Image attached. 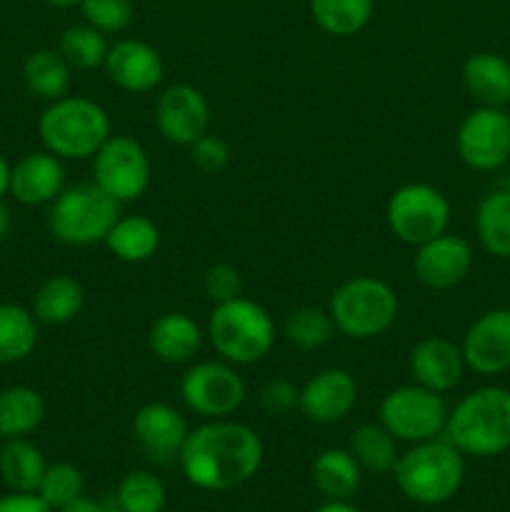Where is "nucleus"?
<instances>
[{"label":"nucleus","instance_id":"1","mask_svg":"<svg viewBox=\"0 0 510 512\" xmlns=\"http://www.w3.org/2000/svg\"><path fill=\"white\" fill-rule=\"evenodd\" d=\"M190 485L225 493L248 483L263 465V440L250 425L218 418L190 430L178 455Z\"/></svg>","mask_w":510,"mask_h":512},{"label":"nucleus","instance_id":"40","mask_svg":"<svg viewBox=\"0 0 510 512\" xmlns=\"http://www.w3.org/2000/svg\"><path fill=\"white\" fill-rule=\"evenodd\" d=\"M190 158L205 173H218V170H223L228 165L230 148L223 138L205 133L190 145Z\"/></svg>","mask_w":510,"mask_h":512},{"label":"nucleus","instance_id":"6","mask_svg":"<svg viewBox=\"0 0 510 512\" xmlns=\"http://www.w3.org/2000/svg\"><path fill=\"white\" fill-rule=\"evenodd\" d=\"M328 313L335 330L350 340H373L398 318V295L385 280L355 275L330 295Z\"/></svg>","mask_w":510,"mask_h":512},{"label":"nucleus","instance_id":"35","mask_svg":"<svg viewBox=\"0 0 510 512\" xmlns=\"http://www.w3.org/2000/svg\"><path fill=\"white\" fill-rule=\"evenodd\" d=\"M283 333L295 348L318 350L323 348L325 343H330V338L335 335V323L333 318H330L328 310L305 305V308L293 310V313L285 318Z\"/></svg>","mask_w":510,"mask_h":512},{"label":"nucleus","instance_id":"23","mask_svg":"<svg viewBox=\"0 0 510 512\" xmlns=\"http://www.w3.org/2000/svg\"><path fill=\"white\" fill-rule=\"evenodd\" d=\"M85 305L83 285L70 275H50L33 295V315L45 325H68Z\"/></svg>","mask_w":510,"mask_h":512},{"label":"nucleus","instance_id":"34","mask_svg":"<svg viewBox=\"0 0 510 512\" xmlns=\"http://www.w3.org/2000/svg\"><path fill=\"white\" fill-rule=\"evenodd\" d=\"M60 55L68 60L73 70H95L105 63L110 45L105 33L95 30L93 25H73L60 35Z\"/></svg>","mask_w":510,"mask_h":512},{"label":"nucleus","instance_id":"38","mask_svg":"<svg viewBox=\"0 0 510 512\" xmlns=\"http://www.w3.org/2000/svg\"><path fill=\"white\" fill-rule=\"evenodd\" d=\"M203 288L205 295H208L215 305L228 303V300L238 298L240 295V290H243V278H240L238 268H233V265L228 263H218L210 265V268L205 270Z\"/></svg>","mask_w":510,"mask_h":512},{"label":"nucleus","instance_id":"32","mask_svg":"<svg viewBox=\"0 0 510 512\" xmlns=\"http://www.w3.org/2000/svg\"><path fill=\"white\" fill-rule=\"evenodd\" d=\"M310 15L323 33L350 38L373 18V0H310Z\"/></svg>","mask_w":510,"mask_h":512},{"label":"nucleus","instance_id":"26","mask_svg":"<svg viewBox=\"0 0 510 512\" xmlns=\"http://www.w3.org/2000/svg\"><path fill=\"white\" fill-rule=\"evenodd\" d=\"M43 395L28 385L0 390V438H25L45 420Z\"/></svg>","mask_w":510,"mask_h":512},{"label":"nucleus","instance_id":"42","mask_svg":"<svg viewBox=\"0 0 510 512\" xmlns=\"http://www.w3.org/2000/svg\"><path fill=\"white\" fill-rule=\"evenodd\" d=\"M58 512H108V510H105L98 500L80 495L78 500H73V503L65 505V508H60Z\"/></svg>","mask_w":510,"mask_h":512},{"label":"nucleus","instance_id":"41","mask_svg":"<svg viewBox=\"0 0 510 512\" xmlns=\"http://www.w3.org/2000/svg\"><path fill=\"white\" fill-rule=\"evenodd\" d=\"M0 512H55L38 493H10L0 498Z\"/></svg>","mask_w":510,"mask_h":512},{"label":"nucleus","instance_id":"29","mask_svg":"<svg viewBox=\"0 0 510 512\" xmlns=\"http://www.w3.org/2000/svg\"><path fill=\"white\" fill-rule=\"evenodd\" d=\"M475 235L485 253L493 258H510V190H495L480 200Z\"/></svg>","mask_w":510,"mask_h":512},{"label":"nucleus","instance_id":"21","mask_svg":"<svg viewBox=\"0 0 510 512\" xmlns=\"http://www.w3.org/2000/svg\"><path fill=\"white\" fill-rule=\"evenodd\" d=\"M200 345H203V330L185 313H163L148 330V348L160 363H190L198 355Z\"/></svg>","mask_w":510,"mask_h":512},{"label":"nucleus","instance_id":"4","mask_svg":"<svg viewBox=\"0 0 510 512\" xmlns=\"http://www.w3.org/2000/svg\"><path fill=\"white\" fill-rule=\"evenodd\" d=\"M38 133L45 150L60 160H85L98 153L113 130L103 105L90 98L65 95L40 113Z\"/></svg>","mask_w":510,"mask_h":512},{"label":"nucleus","instance_id":"3","mask_svg":"<svg viewBox=\"0 0 510 512\" xmlns=\"http://www.w3.org/2000/svg\"><path fill=\"white\" fill-rule=\"evenodd\" d=\"M400 493L418 505L448 503L465 478L463 453L448 440H425L405 450L393 468Z\"/></svg>","mask_w":510,"mask_h":512},{"label":"nucleus","instance_id":"10","mask_svg":"<svg viewBox=\"0 0 510 512\" xmlns=\"http://www.w3.org/2000/svg\"><path fill=\"white\" fill-rule=\"evenodd\" d=\"M153 165L143 145L130 135H110L93 155V183L118 200L133 203L148 190Z\"/></svg>","mask_w":510,"mask_h":512},{"label":"nucleus","instance_id":"33","mask_svg":"<svg viewBox=\"0 0 510 512\" xmlns=\"http://www.w3.org/2000/svg\"><path fill=\"white\" fill-rule=\"evenodd\" d=\"M168 493L158 475L148 470H133L115 490V505L120 512H163Z\"/></svg>","mask_w":510,"mask_h":512},{"label":"nucleus","instance_id":"37","mask_svg":"<svg viewBox=\"0 0 510 512\" xmlns=\"http://www.w3.org/2000/svg\"><path fill=\"white\" fill-rule=\"evenodd\" d=\"M85 23L100 33H120L133 20V0H80Z\"/></svg>","mask_w":510,"mask_h":512},{"label":"nucleus","instance_id":"45","mask_svg":"<svg viewBox=\"0 0 510 512\" xmlns=\"http://www.w3.org/2000/svg\"><path fill=\"white\" fill-rule=\"evenodd\" d=\"M10 168H13V165L0 155V200H3V195L10 190Z\"/></svg>","mask_w":510,"mask_h":512},{"label":"nucleus","instance_id":"9","mask_svg":"<svg viewBox=\"0 0 510 512\" xmlns=\"http://www.w3.org/2000/svg\"><path fill=\"white\" fill-rule=\"evenodd\" d=\"M385 223L400 243L418 248L448 230L450 203L428 183L400 185L385 205Z\"/></svg>","mask_w":510,"mask_h":512},{"label":"nucleus","instance_id":"2","mask_svg":"<svg viewBox=\"0 0 510 512\" xmlns=\"http://www.w3.org/2000/svg\"><path fill=\"white\" fill-rule=\"evenodd\" d=\"M445 440L470 458H495L510 450V390L488 385L465 395L448 413Z\"/></svg>","mask_w":510,"mask_h":512},{"label":"nucleus","instance_id":"44","mask_svg":"<svg viewBox=\"0 0 510 512\" xmlns=\"http://www.w3.org/2000/svg\"><path fill=\"white\" fill-rule=\"evenodd\" d=\"M313 512H360V510L355 508V505H350L348 500H328V503L320 505V508Z\"/></svg>","mask_w":510,"mask_h":512},{"label":"nucleus","instance_id":"31","mask_svg":"<svg viewBox=\"0 0 510 512\" xmlns=\"http://www.w3.org/2000/svg\"><path fill=\"white\" fill-rule=\"evenodd\" d=\"M38 345V320L15 303H0V365L28 358Z\"/></svg>","mask_w":510,"mask_h":512},{"label":"nucleus","instance_id":"22","mask_svg":"<svg viewBox=\"0 0 510 512\" xmlns=\"http://www.w3.org/2000/svg\"><path fill=\"white\" fill-rule=\"evenodd\" d=\"M465 90L485 108L510 105V60L498 53H475L463 65Z\"/></svg>","mask_w":510,"mask_h":512},{"label":"nucleus","instance_id":"28","mask_svg":"<svg viewBox=\"0 0 510 512\" xmlns=\"http://www.w3.org/2000/svg\"><path fill=\"white\" fill-rule=\"evenodd\" d=\"M25 88L43 100L65 98L73 80V68L60 55V50H35L23 63Z\"/></svg>","mask_w":510,"mask_h":512},{"label":"nucleus","instance_id":"25","mask_svg":"<svg viewBox=\"0 0 510 512\" xmlns=\"http://www.w3.org/2000/svg\"><path fill=\"white\" fill-rule=\"evenodd\" d=\"M103 245L123 263H145L158 250L160 230L145 215H120Z\"/></svg>","mask_w":510,"mask_h":512},{"label":"nucleus","instance_id":"24","mask_svg":"<svg viewBox=\"0 0 510 512\" xmlns=\"http://www.w3.org/2000/svg\"><path fill=\"white\" fill-rule=\"evenodd\" d=\"M363 468L348 448H328L313 460V483L328 500H350L360 488Z\"/></svg>","mask_w":510,"mask_h":512},{"label":"nucleus","instance_id":"15","mask_svg":"<svg viewBox=\"0 0 510 512\" xmlns=\"http://www.w3.org/2000/svg\"><path fill=\"white\" fill-rule=\"evenodd\" d=\"M358 403V383L343 368H325L300 388L298 410L315 425H333L348 418Z\"/></svg>","mask_w":510,"mask_h":512},{"label":"nucleus","instance_id":"39","mask_svg":"<svg viewBox=\"0 0 510 512\" xmlns=\"http://www.w3.org/2000/svg\"><path fill=\"white\" fill-rule=\"evenodd\" d=\"M298 398H300V388H295L290 380L285 378H273L263 385L260 390V405L268 415L273 418H283L288 415L290 410L298 408Z\"/></svg>","mask_w":510,"mask_h":512},{"label":"nucleus","instance_id":"17","mask_svg":"<svg viewBox=\"0 0 510 512\" xmlns=\"http://www.w3.org/2000/svg\"><path fill=\"white\" fill-rule=\"evenodd\" d=\"M108 80L125 93H150L163 83L165 63L158 50L145 40L125 38L110 45L103 63Z\"/></svg>","mask_w":510,"mask_h":512},{"label":"nucleus","instance_id":"5","mask_svg":"<svg viewBox=\"0 0 510 512\" xmlns=\"http://www.w3.org/2000/svg\"><path fill=\"white\" fill-rule=\"evenodd\" d=\"M205 335L225 363L253 365L273 350L275 323L263 305L238 295L215 305Z\"/></svg>","mask_w":510,"mask_h":512},{"label":"nucleus","instance_id":"27","mask_svg":"<svg viewBox=\"0 0 510 512\" xmlns=\"http://www.w3.org/2000/svg\"><path fill=\"white\" fill-rule=\"evenodd\" d=\"M45 468L43 453L30 440L10 438L0 448V478L13 493H38Z\"/></svg>","mask_w":510,"mask_h":512},{"label":"nucleus","instance_id":"13","mask_svg":"<svg viewBox=\"0 0 510 512\" xmlns=\"http://www.w3.org/2000/svg\"><path fill=\"white\" fill-rule=\"evenodd\" d=\"M210 108L205 95L195 85L175 83L160 93L155 103V128L168 143L190 145L208 133Z\"/></svg>","mask_w":510,"mask_h":512},{"label":"nucleus","instance_id":"16","mask_svg":"<svg viewBox=\"0 0 510 512\" xmlns=\"http://www.w3.org/2000/svg\"><path fill=\"white\" fill-rule=\"evenodd\" d=\"M470 268H473V250L460 235L448 230L415 250L413 273L430 290L455 288L468 278Z\"/></svg>","mask_w":510,"mask_h":512},{"label":"nucleus","instance_id":"36","mask_svg":"<svg viewBox=\"0 0 510 512\" xmlns=\"http://www.w3.org/2000/svg\"><path fill=\"white\" fill-rule=\"evenodd\" d=\"M85 480L83 473L73 463H53L45 468L43 480L38 485V495L50 505L55 512L83 495Z\"/></svg>","mask_w":510,"mask_h":512},{"label":"nucleus","instance_id":"14","mask_svg":"<svg viewBox=\"0 0 510 512\" xmlns=\"http://www.w3.org/2000/svg\"><path fill=\"white\" fill-rule=\"evenodd\" d=\"M465 368L478 375H500L510 370V310L495 308L483 313L465 330Z\"/></svg>","mask_w":510,"mask_h":512},{"label":"nucleus","instance_id":"46","mask_svg":"<svg viewBox=\"0 0 510 512\" xmlns=\"http://www.w3.org/2000/svg\"><path fill=\"white\" fill-rule=\"evenodd\" d=\"M53 8H73V5H80V0H45Z\"/></svg>","mask_w":510,"mask_h":512},{"label":"nucleus","instance_id":"11","mask_svg":"<svg viewBox=\"0 0 510 512\" xmlns=\"http://www.w3.org/2000/svg\"><path fill=\"white\" fill-rule=\"evenodd\" d=\"M245 380L230 363H195L180 378V398L190 413L205 420L230 418L245 403Z\"/></svg>","mask_w":510,"mask_h":512},{"label":"nucleus","instance_id":"20","mask_svg":"<svg viewBox=\"0 0 510 512\" xmlns=\"http://www.w3.org/2000/svg\"><path fill=\"white\" fill-rule=\"evenodd\" d=\"M190 428L168 403H145L133 415V435L153 460L178 458Z\"/></svg>","mask_w":510,"mask_h":512},{"label":"nucleus","instance_id":"7","mask_svg":"<svg viewBox=\"0 0 510 512\" xmlns=\"http://www.w3.org/2000/svg\"><path fill=\"white\" fill-rule=\"evenodd\" d=\"M120 215L123 213L118 200L110 198L90 180V183L63 188V193L50 203L48 228L60 243L88 248V245L105 243Z\"/></svg>","mask_w":510,"mask_h":512},{"label":"nucleus","instance_id":"19","mask_svg":"<svg viewBox=\"0 0 510 512\" xmlns=\"http://www.w3.org/2000/svg\"><path fill=\"white\" fill-rule=\"evenodd\" d=\"M65 188L63 160L50 150L28 153L10 168V190L18 203L45 205L53 203Z\"/></svg>","mask_w":510,"mask_h":512},{"label":"nucleus","instance_id":"30","mask_svg":"<svg viewBox=\"0 0 510 512\" xmlns=\"http://www.w3.org/2000/svg\"><path fill=\"white\" fill-rule=\"evenodd\" d=\"M348 450L363 473L370 475H385L393 473L395 463H398V440L388 433L380 423H363L353 430L350 435Z\"/></svg>","mask_w":510,"mask_h":512},{"label":"nucleus","instance_id":"12","mask_svg":"<svg viewBox=\"0 0 510 512\" xmlns=\"http://www.w3.org/2000/svg\"><path fill=\"white\" fill-rule=\"evenodd\" d=\"M455 150L468 168L490 173L510 160V113L505 108L470 110L455 133Z\"/></svg>","mask_w":510,"mask_h":512},{"label":"nucleus","instance_id":"43","mask_svg":"<svg viewBox=\"0 0 510 512\" xmlns=\"http://www.w3.org/2000/svg\"><path fill=\"white\" fill-rule=\"evenodd\" d=\"M10 228H13V215H10V208L8 205L0 200V243H3L5 238H8Z\"/></svg>","mask_w":510,"mask_h":512},{"label":"nucleus","instance_id":"18","mask_svg":"<svg viewBox=\"0 0 510 512\" xmlns=\"http://www.w3.org/2000/svg\"><path fill=\"white\" fill-rule=\"evenodd\" d=\"M408 368L415 385H423L433 393H448L463 380L465 358L460 345H455L453 340L428 335L413 345Z\"/></svg>","mask_w":510,"mask_h":512},{"label":"nucleus","instance_id":"8","mask_svg":"<svg viewBox=\"0 0 510 512\" xmlns=\"http://www.w3.org/2000/svg\"><path fill=\"white\" fill-rule=\"evenodd\" d=\"M378 423L393 435L398 443H425L440 438L448 420L440 393L423 388V385H400L385 393L380 400Z\"/></svg>","mask_w":510,"mask_h":512}]
</instances>
